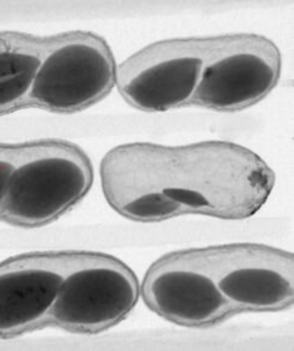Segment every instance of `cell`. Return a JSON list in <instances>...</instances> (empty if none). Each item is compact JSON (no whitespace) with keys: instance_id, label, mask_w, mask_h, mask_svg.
Instances as JSON below:
<instances>
[{"instance_id":"1","label":"cell","mask_w":294,"mask_h":351,"mask_svg":"<svg viewBox=\"0 0 294 351\" xmlns=\"http://www.w3.org/2000/svg\"><path fill=\"white\" fill-rule=\"evenodd\" d=\"M101 182L109 206L128 220L189 214L242 220L268 201L275 174L260 156L231 141L130 143L106 152Z\"/></svg>"},{"instance_id":"2","label":"cell","mask_w":294,"mask_h":351,"mask_svg":"<svg viewBox=\"0 0 294 351\" xmlns=\"http://www.w3.org/2000/svg\"><path fill=\"white\" fill-rule=\"evenodd\" d=\"M93 182L89 156L71 141L19 144L0 220L12 226H45L80 203Z\"/></svg>"},{"instance_id":"3","label":"cell","mask_w":294,"mask_h":351,"mask_svg":"<svg viewBox=\"0 0 294 351\" xmlns=\"http://www.w3.org/2000/svg\"><path fill=\"white\" fill-rule=\"evenodd\" d=\"M139 293L137 276L117 257L66 251L65 276L49 325L96 335L127 317L137 304Z\"/></svg>"},{"instance_id":"4","label":"cell","mask_w":294,"mask_h":351,"mask_svg":"<svg viewBox=\"0 0 294 351\" xmlns=\"http://www.w3.org/2000/svg\"><path fill=\"white\" fill-rule=\"evenodd\" d=\"M117 63L106 40L91 32L43 36V57L30 106L57 114L85 110L111 93Z\"/></svg>"},{"instance_id":"5","label":"cell","mask_w":294,"mask_h":351,"mask_svg":"<svg viewBox=\"0 0 294 351\" xmlns=\"http://www.w3.org/2000/svg\"><path fill=\"white\" fill-rule=\"evenodd\" d=\"M281 53L274 41L254 33L203 36V64L190 106L244 110L274 90Z\"/></svg>"},{"instance_id":"6","label":"cell","mask_w":294,"mask_h":351,"mask_svg":"<svg viewBox=\"0 0 294 351\" xmlns=\"http://www.w3.org/2000/svg\"><path fill=\"white\" fill-rule=\"evenodd\" d=\"M199 250L219 291L236 314L284 311L293 306V254L252 243Z\"/></svg>"},{"instance_id":"7","label":"cell","mask_w":294,"mask_h":351,"mask_svg":"<svg viewBox=\"0 0 294 351\" xmlns=\"http://www.w3.org/2000/svg\"><path fill=\"white\" fill-rule=\"evenodd\" d=\"M203 64V38L157 41L117 66L115 85L138 110H172L192 104Z\"/></svg>"},{"instance_id":"8","label":"cell","mask_w":294,"mask_h":351,"mask_svg":"<svg viewBox=\"0 0 294 351\" xmlns=\"http://www.w3.org/2000/svg\"><path fill=\"white\" fill-rule=\"evenodd\" d=\"M141 293L150 311L181 326H213L236 314L199 249L160 257L146 273Z\"/></svg>"},{"instance_id":"9","label":"cell","mask_w":294,"mask_h":351,"mask_svg":"<svg viewBox=\"0 0 294 351\" xmlns=\"http://www.w3.org/2000/svg\"><path fill=\"white\" fill-rule=\"evenodd\" d=\"M66 267V251L31 252L0 263V338L49 325Z\"/></svg>"},{"instance_id":"10","label":"cell","mask_w":294,"mask_h":351,"mask_svg":"<svg viewBox=\"0 0 294 351\" xmlns=\"http://www.w3.org/2000/svg\"><path fill=\"white\" fill-rule=\"evenodd\" d=\"M43 57V36L0 32V116L30 108Z\"/></svg>"},{"instance_id":"11","label":"cell","mask_w":294,"mask_h":351,"mask_svg":"<svg viewBox=\"0 0 294 351\" xmlns=\"http://www.w3.org/2000/svg\"><path fill=\"white\" fill-rule=\"evenodd\" d=\"M16 151H17V145L0 143V213L5 199L11 171L14 169V165H15Z\"/></svg>"}]
</instances>
